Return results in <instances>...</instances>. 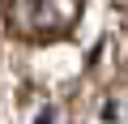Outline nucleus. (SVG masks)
<instances>
[{"label":"nucleus","mask_w":128,"mask_h":124,"mask_svg":"<svg viewBox=\"0 0 128 124\" xmlns=\"http://www.w3.org/2000/svg\"><path fill=\"white\" fill-rule=\"evenodd\" d=\"M81 0H0V22L22 43H51L68 34Z\"/></svg>","instance_id":"obj_1"}]
</instances>
